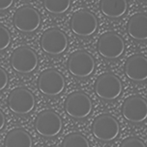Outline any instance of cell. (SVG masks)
I'll list each match as a JSON object with an SVG mask.
<instances>
[{
  "instance_id": "1",
  "label": "cell",
  "mask_w": 147,
  "mask_h": 147,
  "mask_svg": "<svg viewBox=\"0 0 147 147\" xmlns=\"http://www.w3.org/2000/svg\"><path fill=\"white\" fill-rule=\"evenodd\" d=\"M95 61L94 57L84 50L73 53L67 61V69L72 76L77 78H87L94 73Z\"/></svg>"
},
{
  "instance_id": "2",
  "label": "cell",
  "mask_w": 147,
  "mask_h": 147,
  "mask_svg": "<svg viewBox=\"0 0 147 147\" xmlns=\"http://www.w3.org/2000/svg\"><path fill=\"white\" fill-rule=\"evenodd\" d=\"M94 90L99 98L111 101L121 95L123 86L118 76L112 73H106L98 77L95 82Z\"/></svg>"
},
{
  "instance_id": "3",
  "label": "cell",
  "mask_w": 147,
  "mask_h": 147,
  "mask_svg": "<svg viewBox=\"0 0 147 147\" xmlns=\"http://www.w3.org/2000/svg\"><path fill=\"white\" fill-rule=\"evenodd\" d=\"M93 104L88 95L82 92L69 94L65 101V111L68 116L76 119H83L92 112Z\"/></svg>"
},
{
  "instance_id": "4",
  "label": "cell",
  "mask_w": 147,
  "mask_h": 147,
  "mask_svg": "<svg viewBox=\"0 0 147 147\" xmlns=\"http://www.w3.org/2000/svg\"><path fill=\"white\" fill-rule=\"evenodd\" d=\"M11 65L16 72L28 75L37 67L38 57L32 49L27 46L19 47L11 55Z\"/></svg>"
},
{
  "instance_id": "5",
  "label": "cell",
  "mask_w": 147,
  "mask_h": 147,
  "mask_svg": "<svg viewBox=\"0 0 147 147\" xmlns=\"http://www.w3.org/2000/svg\"><path fill=\"white\" fill-rule=\"evenodd\" d=\"M94 136L100 141L111 142L119 134V124L110 114H102L97 117L92 126Z\"/></svg>"
},
{
  "instance_id": "6",
  "label": "cell",
  "mask_w": 147,
  "mask_h": 147,
  "mask_svg": "<svg viewBox=\"0 0 147 147\" xmlns=\"http://www.w3.org/2000/svg\"><path fill=\"white\" fill-rule=\"evenodd\" d=\"M38 88L46 96H57L65 88V79L56 69L49 68L44 70L38 78Z\"/></svg>"
},
{
  "instance_id": "7",
  "label": "cell",
  "mask_w": 147,
  "mask_h": 147,
  "mask_svg": "<svg viewBox=\"0 0 147 147\" xmlns=\"http://www.w3.org/2000/svg\"><path fill=\"white\" fill-rule=\"evenodd\" d=\"M100 55L108 60L119 58L125 52V42L115 32H107L100 36L97 44Z\"/></svg>"
},
{
  "instance_id": "8",
  "label": "cell",
  "mask_w": 147,
  "mask_h": 147,
  "mask_svg": "<svg viewBox=\"0 0 147 147\" xmlns=\"http://www.w3.org/2000/svg\"><path fill=\"white\" fill-rule=\"evenodd\" d=\"M35 106L36 99L34 94L24 88L12 90L8 97V107L15 114H28L34 110Z\"/></svg>"
},
{
  "instance_id": "9",
  "label": "cell",
  "mask_w": 147,
  "mask_h": 147,
  "mask_svg": "<svg viewBox=\"0 0 147 147\" xmlns=\"http://www.w3.org/2000/svg\"><path fill=\"white\" fill-rule=\"evenodd\" d=\"M72 31L82 37L94 35L98 29V20L94 14L87 10L78 11L73 15L70 21Z\"/></svg>"
},
{
  "instance_id": "10",
  "label": "cell",
  "mask_w": 147,
  "mask_h": 147,
  "mask_svg": "<svg viewBox=\"0 0 147 147\" xmlns=\"http://www.w3.org/2000/svg\"><path fill=\"white\" fill-rule=\"evenodd\" d=\"M35 128L41 136L54 138L61 131L62 120L55 112L45 110L40 113L36 119Z\"/></svg>"
},
{
  "instance_id": "11",
  "label": "cell",
  "mask_w": 147,
  "mask_h": 147,
  "mask_svg": "<svg viewBox=\"0 0 147 147\" xmlns=\"http://www.w3.org/2000/svg\"><path fill=\"white\" fill-rule=\"evenodd\" d=\"M41 16L39 12L31 6L19 8L13 18V23L18 30L23 33H33L41 25Z\"/></svg>"
},
{
  "instance_id": "12",
  "label": "cell",
  "mask_w": 147,
  "mask_h": 147,
  "mask_svg": "<svg viewBox=\"0 0 147 147\" xmlns=\"http://www.w3.org/2000/svg\"><path fill=\"white\" fill-rule=\"evenodd\" d=\"M68 41L66 34L59 29L52 28L46 30L41 38L42 50L50 55H59L67 48Z\"/></svg>"
},
{
  "instance_id": "13",
  "label": "cell",
  "mask_w": 147,
  "mask_h": 147,
  "mask_svg": "<svg viewBox=\"0 0 147 147\" xmlns=\"http://www.w3.org/2000/svg\"><path fill=\"white\" fill-rule=\"evenodd\" d=\"M124 118L133 124H140L147 119V101L139 95L128 97L122 106Z\"/></svg>"
},
{
  "instance_id": "14",
  "label": "cell",
  "mask_w": 147,
  "mask_h": 147,
  "mask_svg": "<svg viewBox=\"0 0 147 147\" xmlns=\"http://www.w3.org/2000/svg\"><path fill=\"white\" fill-rule=\"evenodd\" d=\"M126 77L134 82H143L147 80V58L143 55H133L125 64Z\"/></svg>"
},
{
  "instance_id": "15",
  "label": "cell",
  "mask_w": 147,
  "mask_h": 147,
  "mask_svg": "<svg viewBox=\"0 0 147 147\" xmlns=\"http://www.w3.org/2000/svg\"><path fill=\"white\" fill-rule=\"evenodd\" d=\"M127 33L136 41H146L147 15L143 13L133 15L127 24Z\"/></svg>"
},
{
  "instance_id": "16",
  "label": "cell",
  "mask_w": 147,
  "mask_h": 147,
  "mask_svg": "<svg viewBox=\"0 0 147 147\" xmlns=\"http://www.w3.org/2000/svg\"><path fill=\"white\" fill-rule=\"evenodd\" d=\"M100 6L102 14L112 19L122 18L128 9L126 0H100Z\"/></svg>"
},
{
  "instance_id": "17",
  "label": "cell",
  "mask_w": 147,
  "mask_h": 147,
  "mask_svg": "<svg viewBox=\"0 0 147 147\" xmlns=\"http://www.w3.org/2000/svg\"><path fill=\"white\" fill-rule=\"evenodd\" d=\"M33 142L29 132L23 129L11 130L6 135L5 147H32Z\"/></svg>"
},
{
  "instance_id": "18",
  "label": "cell",
  "mask_w": 147,
  "mask_h": 147,
  "mask_svg": "<svg viewBox=\"0 0 147 147\" xmlns=\"http://www.w3.org/2000/svg\"><path fill=\"white\" fill-rule=\"evenodd\" d=\"M43 6L50 14L61 15L69 10L71 0H43Z\"/></svg>"
},
{
  "instance_id": "19",
  "label": "cell",
  "mask_w": 147,
  "mask_h": 147,
  "mask_svg": "<svg viewBox=\"0 0 147 147\" xmlns=\"http://www.w3.org/2000/svg\"><path fill=\"white\" fill-rule=\"evenodd\" d=\"M62 147H90V144L82 134L74 132L65 137Z\"/></svg>"
},
{
  "instance_id": "20",
  "label": "cell",
  "mask_w": 147,
  "mask_h": 147,
  "mask_svg": "<svg viewBox=\"0 0 147 147\" xmlns=\"http://www.w3.org/2000/svg\"><path fill=\"white\" fill-rule=\"evenodd\" d=\"M11 36L10 31L3 25L0 24V51L5 50L11 44Z\"/></svg>"
},
{
  "instance_id": "21",
  "label": "cell",
  "mask_w": 147,
  "mask_h": 147,
  "mask_svg": "<svg viewBox=\"0 0 147 147\" xmlns=\"http://www.w3.org/2000/svg\"><path fill=\"white\" fill-rule=\"evenodd\" d=\"M120 147H146L144 143L138 138L131 137L125 138L120 144Z\"/></svg>"
},
{
  "instance_id": "22",
  "label": "cell",
  "mask_w": 147,
  "mask_h": 147,
  "mask_svg": "<svg viewBox=\"0 0 147 147\" xmlns=\"http://www.w3.org/2000/svg\"><path fill=\"white\" fill-rule=\"evenodd\" d=\"M9 77L6 71L0 67V92L3 91L8 85Z\"/></svg>"
},
{
  "instance_id": "23",
  "label": "cell",
  "mask_w": 147,
  "mask_h": 147,
  "mask_svg": "<svg viewBox=\"0 0 147 147\" xmlns=\"http://www.w3.org/2000/svg\"><path fill=\"white\" fill-rule=\"evenodd\" d=\"M14 3V0H0V11H5L10 9Z\"/></svg>"
},
{
  "instance_id": "24",
  "label": "cell",
  "mask_w": 147,
  "mask_h": 147,
  "mask_svg": "<svg viewBox=\"0 0 147 147\" xmlns=\"http://www.w3.org/2000/svg\"><path fill=\"white\" fill-rule=\"evenodd\" d=\"M5 117L4 113L0 110V131L5 127Z\"/></svg>"
}]
</instances>
